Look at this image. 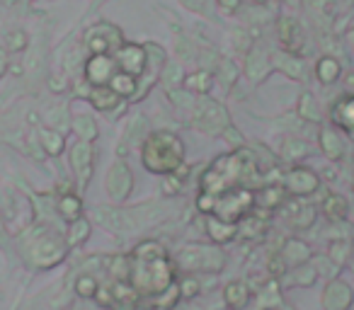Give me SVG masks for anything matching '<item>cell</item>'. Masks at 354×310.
<instances>
[{
	"instance_id": "ee69618b",
	"label": "cell",
	"mask_w": 354,
	"mask_h": 310,
	"mask_svg": "<svg viewBox=\"0 0 354 310\" xmlns=\"http://www.w3.org/2000/svg\"><path fill=\"white\" fill-rule=\"evenodd\" d=\"M315 279H318V271H315V267H310L308 262L294 267V281L299 286H313Z\"/></svg>"
},
{
	"instance_id": "ffe728a7",
	"label": "cell",
	"mask_w": 354,
	"mask_h": 310,
	"mask_svg": "<svg viewBox=\"0 0 354 310\" xmlns=\"http://www.w3.org/2000/svg\"><path fill=\"white\" fill-rule=\"evenodd\" d=\"M333 122L354 136V95H344L333 104Z\"/></svg>"
},
{
	"instance_id": "cb8c5ba5",
	"label": "cell",
	"mask_w": 354,
	"mask_h": 310,
	"mask_svg": "<svg viewBox=\"0 0 354 310\" xmlns=\"http://www.w3.org/2000/svg\"><path fill=\"white\" fill-rule=\"evenodd\" d=\"M143 141H146V119L133 117L127 128V136H124L122 146H119V155H124L131 146H141Z\"/></svg>"
},
{
	"instance_id": "9f6ffc18",
	"label": "cell",
	"mask_w": 354,
	"mask_h": 310,
	"mask_svg": "<svg viewBox=\"0 0 354 310\" xmlns=\"http://www.w3.org/2000/svg\"><path fill=\"white\" fill-rule=\"evenodd\" d=\"M6 240V228H3V223H0V242Z\"/></svg>"
},
{
	"instance_id": "7c38bea8",
	"label": "cell",
	"mask_w": 354,
	"mask_h": 310,
	"mask_svg": "<svg viewBox=\"0 0 354 310\" xmlns=\"http://www.w3.org/2000/svg\"><path fill=\"white\" fill-rule=\"evenodd\" d=\"M114 61H117V68L122 73L138 78L146 70V49L141 44H122L114 54Z\"/></svg>"
},
{
	"instance_id": "91938a15",
	"label": "cell",
	"mask_w": 354,
	"mask_h": 310,
	"mask_svg": "<svg viewBox=\"0 0 354 310\" xmlns=\"http://www.w3.org/2000/svg\"><path fill=\"white\" fill-rule=\"evenodd\" d=\"M352 250H354V247H352Z\"/></svg>"
},
{
	"instance_id": "f546056e",
	"label": "cell",
	"mask_w": 354,
	"mask_h": 310,
	"mask_svg": "<svg viewBox=\"0 0 354 310\" xmlns=\"http://www.w3.org/2000/svg\"><path fill=\"white\" fill-rule=\"evenodd\" d=\"M185 88L194 95H207L214 88V75L209 70H197V73L185 78Z\"/></svg>"
},
{
	"instance_id": "d4e9b609",
	"label": "cell",
	"mask_w": 354,
	"mask_h": 310,
	"mask_svg": "<svg viewBox=\"0 0 354 310\" xmlns=\"http://www.w3.org/2000/svg\"><path fill=\"white\" fill-rule=\"evenodd\" d=\"M207 233L212 235V240L223 245V242H231L238 235V228L236 223H223L216 216H207Z\"/></svg>"
},
{
	"instance_id": "8fae6325",
	"label": "cell",
	"mask_w": 354,
	"mask_h": 310,
	"mask_svg": "<svg viewBox=\"0 0 354 310\" xmlns=\"http://www.w3.org/2000/svg\"><path fill=\"white\" fill-rule=\"evenodd\" d=\"M117 73V61L109 54H93L85 64V80H88L93 88L100 85H109V80Z\"/></svg>"
},
{
	"instance_id": "f35d334b",
	"label": "cell",
	"mask_w": 354,
	"mask_h": 310,
	"mask_svg": "<svg viewBox=\"0 0 354 310\" xmlns=\"http://www.w3.org/2000/svg\"><path fill=\"white\" fill-rule=\"evenodd\" d=\"M216 70H218V78L223 80V85H226V88H233V85H236V80H238V66L233 64L231 59H223L221 56V61H218V66H216Z\"/></svg>"
},
{
	"instance_id": "b9f144b4",
	"label": "cell",
	"mask_w": 354,
	"mask_h": 310,
	"mask_svg": "<svg viewBox=\"0 0 354 310\" xmlns=\"http://www.w3.org/2000/svg\"><path fill=\"white\" fill-rule=\"evenodd\" d=\"M202 293V281L197 279V274H187L183 281H180V296L185 300H192Z\"/></svg>"
},
{
	"instance_id": "816d5d0a",
	"label": "cell",
	"mask_w": 354,
	"mask_h": 310,
	"mask_svg": "<svg viewBox=\"0 0 354 310\" xmlns=\"http://www.w3.org/2000/svg\"><path fill=\"white\" fill-rule=\"evenodd\" d=\"M8 68H10V59H8V51L0 46V78L8 73Z\"/></svg>"
},
{
	"instance_id": "52a82bcc",
	"label": "cell",
	"mask_w": 354,
	"mask_h": 310,
	"mask_svg": "<svg viewBox=\"0 0 354 310\" xmlns=\"http://www.w3.org/2000/svg\"><path fill=\"white\" fill-rule=\"evenodd\" d=\"M252 204H255V197L248 189L231 187L214 197V209L209 216H216L223 223H238L243 216L250 213Z\"/></svg>"
},
{
	"instance_id": "7bdbcfd3",
	"label": "cell",
	"mask_w": 354,
	"mask_h": 310,
	"mask_svg": "<svg viewBox=\"0 0 354 310\" xmlns=\"http://www.w3.org/2000/svg\"><path fill=\"white\" fill-rule=\"evenodd\" d=\"M349 242L347 240H335V242H330V255H328V260L333 262L335 267H342L344 262H347V257H349Z\"/></svg>"
},
{
	"instance_id": "4316f807",
	"label": "cell",
	"mask_w": 354,
	"mask_h": 310,
	"mask_svg": "<svg viewBox=\"0 0 354 310\" xmlns=\"http://www.w3.org/2000/svg\"><path fill=\"white\" fill-rule=\"evenodd\" d=\"M255 204H260L262 209H279L284 204V187L279 184H267L257 192Z\"/></svg>"
},
{
	"instance_id": "db71d44e",
	"label": "cell",
	"mask_w": 354,
	"mask_h": 310,
	"mask_svg": "<svg viewBox=\"0 0 354 310\" xmlns=\"http://www.w3.org/2000/svg\"><path fill=\"white\" fill-rule=\"evenodd\" d=\"M49 85H51V90H56V93H61V90H66V83H61V80H54V78L49 80Z\"/></svg>"
},
{
	"instance_id": "74e56055",
	"label": "cell",
	"mask_w": 354,
	"mask_h": 310,
	"mask_svg": "<svg viewBox=\"0 0 354 310\" xmlns=\"http://www.w3.org/2000/svg\"><path fill=\"white\" fill-rule=\"evenodd\" d=\"M281 155L286 160H301L308 155V143L301 141V138H286L284 146H281Z\"/></svg>"
},
{
	"instance_id": "680465c9",
	"label": "cell",
	"mask_w": 354,
	"mask_h": 310,
	"mask_svg": "<svg viewBox=\"0 0 354 310\" xmlns=\"http://www.w3.org/2000/svg\"><path fill=\"white\" fill-rule=\"evenodd\" d=\"M270 310H281V308H270Z\"/></svg>"
},
{
	"instance_id": "6f0895ef",
	"label": "cell",
	"mask_w": 354,
	"mask_h": 310,
	"mask_svg": "<svg viewBox=\"0 0 354 310\" xmlns=\"http://www.w3.org/2000/svg\"><path fill=\"white\" fill-rule=\"evenodd\" d=\"M252 3H257V6H262V3H267V0H252Z\"/></svg>"
},
{
	"instance_id": "9c48e42d",
	"label": "cell",
	"mask_w": 354,
	"mask_h": 310,
	"mask_svg": "<svg viewBox=\"0 0 354 310\" xmlns=\"http://www.w3.org/2000/svg\"><path fill=\"white\" fill-rule=\"evenodd\" d=\"M107 194L114 199V202H124L129 199L133 189V175H131V168H129L124 160H117V163L109 168L107 173Z\"/></svg>"
},
{
	"instance_id": "83f0119b",
	"label": "cell",
	"mask_w": 354,
	"mask_h": 310,
	"mask_svg": "<svg viewBox=\"0 0 354 310\" xmlns=\"http://www.w3.org/2000/svg\"><path fill=\"white\" fill-rule=\"evenodd\" d=\"M323 213L330 218V221H344L347 218V202H344L339 194H328L320 204Z\"/></svg>"
},
{
	"instance_id": "7402d4cb",
	"label": "cell",
	"mask_w": 354,
	"mask_h": 310,
	"mask_svg": "<svg viewBox=\"0 0 354 310\" xmlns=\"http://www.w3.org/2000/svg\"><path fill=\"white\" fill-rule=\"evenodd\" d=\"M320 151H323L330 160H342L344 143H342V136H339L333 126L320 128Z\"/></svg>"
},
{
	"instance_id": "f907efd6",
	"label": "cell",
	"mask_w": 354,
	"mask_h": 310,
	"mask_svg": "<svg viewBox=\"0 0 354 310\" xmlns=\"http://www.w3.org/2000/svg\"><path fill=\"white\" fill-rule=\"evenodd\" d=\"M223 138H226L228 143H233V146H243V136H241V131H238L236 126H228L226 131H223Z\"/></svg>"
},
{
	"instance_id": "ba28073f",
	"label": "cell",
	"mask_w": 354,
	"mask_h": 310,
	"mask_svg": "<svg viewBox=\"0 0 354 310\" xmlns=\"http://www.w3.org/2000/svg\"><path fill=\"white\" fill-rule=\"evenodd\" d=\"M122 44V30L109 25V22H97L85 32V46L90 49V54H109V51H117Z\"/></svg>"
},
{
	"instance_id": "9a60e30c",
	"label": "cell",
	"mask_w": 354,
	"mask_h": 310,
	"mask_svg": "<svg viewBox=\"0 0 354 310\" xmlns=\"http://www.w3.org/2000/svg\"><path fill=\"white\" fill-rule=\"evenodd\" d=\"M354 303L352 286L342 279H330L323 291V308L325 310H349Z\"/></svg>"
},
{
	"instance_id": "8d00e7d4",
	"label": "cell",
	"mask_w": 354,
	"mask_h": 310,
	"mask_svg": "<svg viewBox=\"0 0 354 310\" xmlns=\"http://www.w3.org/2000/svg\"><path fill=\"white\" fill-rule=\"evenodd\" d=\"M306 3V10L310 15H315L318 20H325L330 22L335 17V3L333 0H304Z\"/></svg>"
},
{
	"instance_id": "681fc988",
	"label": "cell",
	"mask_w": 354,
	"mask_h": 310,
	"mask_svg": "<svg viewBox=\"0 0 354 310\" xmlns=\"http://www.w3.org/2000/svg\"><path fill=\"white\" fill-rule=\"evenodd\" d=\"M267 269H270L272 276H284L286 274V264H284V260H281L279 255L270 257V264H267Z\"/></svg>"
},
{
	"instance_id": "d590c367",
	"label": "cell",
	"mask_w": 354,
	"mask_h": 310,
	"mask_svg": "<svg viewBox=\"0 0 354 310\" xmlns=\"http://www.w3.org/2000/svg\"><path fill=\"white\" fill-rule=\"evenodd\" d=\"M160 78H162V85L167 88V93H172V90H177V88H183V83H185L183 66H180V64H167L165 68H162Z\"/></svg>"
},
{
	"instance_id": "f5cc1de1",
	"label": "cell",
	"mask_w": 354,
	"mask_h": 310,
	"mask_svg": "<svg viewBox=\"0 0 354 310\" xmlns=\"http://www.w3.org/2000/svg\"><path fill=\"white\" fill-rule=\"evenodd\" d=\"M218 6L226 12H236L238 8H241V0H218Z\"/></svg>"
},
{
	"instance_id": "d6986e66",
	"label": "cell",
	"mask_w": 354,
	"mask_h": 310,
	"mask_svg": "<svg viewBox=\"0 0 354 310\" xmlns=\"http://www.w3.org/2000/svg\"><path fill=\"white\" fill-rule=\"evenodd\" d=\"M250 298H252V291L245 281H231V284H226V289H223V303L231 310H243L250 303Z\"/></svg>"
},
{
	"instance_id": "7a4b0ae2",
	"label": "cell",
	"mask_w": 354,
	"mask_h": 310,
	"mask_svg": "<svg viewBox=\"0 0 354 310\" xmlns=\"http://www.w3.org/2000/svg\"><path fill=\"white\" fill-rule=\"evenodd\" d=\"M17 245H20V252L27 260V264L35 267V269H51L68 255L66 238H61L54 228L44 226V223L27 228L17 240Z\"/></svg>"
},
{
	"instance_id": "e575fe53",
	"label": "cell",
	"mask_w": 354,
	"mask_h": 310,
	"mask_svg": "<svg viewBox=\"0 0 354 310\" xmlns=\"http://www.w3.org/2000/svg\"><path fill=\"white\" fill-rule=\"evenodd\" d=\"M73 131L78 133L83 141L93 143L95 138H97V124H95V119L88 117V114H78V117H73Z\"/></svg>"
},
{
	"instance_id": "277c9868",
	"label": "cell",
	"mask_w": 354,
	"mask_h": 310,
	"mask_svg": "<svg viewBox=\"0 0 354 310\" xmlns=\"http://www.w3.org/2000/svg\"><path fill=\"white\" fill-rule=\"evenodd\" d=\"M167 213L165 204H143V206L133 209H109V206H97L93 211L95 221L107 226L114 233H133L143 226H153V223L162 221Z\"/></svg>"
},
{
	"instance_id": "603a6c76",
	"label": "cell",
	"mask_w": 354,
	"mask_h": 310,
	"mask_svg": "<svg viewBox=\"0 0 354 310\" xmlns=\"http://www.w3.org/2000/svg\"><path fill=\"white\" fill-rule=\"evenodd\" d=\"M286 218H289L291 228H299V231H306V228L313 226L315 221V209L313 206H306V204L301 202H294L289 204V209H286Z\"/></svg>"
},
{
	"instance_id": "836d02e7",
	"label": "cell",
	"mask_w": 354,
	"mask_h": 310,
	"mask_svg": "<svg viewBox=\"0 0 354 310\" xmlns=\"http://www.w3.org/2000/svg\"><path fill=\"white\" fill-rule=\"evenodd\" d=\"M90 238V223L85 221L83 216L75 218L73 223H71L68 233H66V242H68V247H78L83 245L85 240Z\"/></svg>"
},
{
	"instance_id": "60d3db41",
	"label": "cell",
	"mask_w": 354,
	"mask_h": 310,
	"mask_svg": "<svg viewBox=\"0 0 354 310\" xmlns=\"http://www.w3.org/2000/svg\"><path fill=\"white\" fill-rule=\"evenodd\" d=\"M257 300H260L262 310L279 308V303H281V296H279V291H277V284H274V281H270V284H267L265 289L260 291V296H257Z\"/></svg>"
},
{
	"instance_id": "ac0fdd59",
	"label": "cell",
	"mask_w": 354,
	"mask_h": 310,
	"mask_svg": "<svg viewBox=\"0 0 354 310\" xmlns=\"http://www.w3.org/2000/svg\"><path fill=\"white\" fill-rule=\"evenodd\" d=\"M279 257L284 260L286 267L294 269V267L310 262V247L306 245L304 240H299V238H289V240H284V245H281Z\"/></svg>"
},
{
	"instance_id": "7dc6e473",
	"label": "cell",
	"mask_w": 354,
	"mask_h": 310,
	"mask_svg": "<svg viewBox=\"0 0 354 310\" xmlns=\"http://www.w3.org/2000/svg\"><path fill=\"white\" fill-rule=\"evenodd\" d=\"M183 6L197 15H212V0H183Z\"/></svg>"
},
{
	"instance_id": "f6af8a7d",
	"label": "cell",
	"mask_w": 354,
	"mask_h": 310,
	"mask_svg": "<svg viewBox=\"0 0 354 310\" xmlns=\"http://www.w3.org/2000/svg\"><path fill=\"white\" fill-rule=\"evenodd\" d=\"M109 271H112L114 281H129V257L117 255L109 260Z\"/></svg>"
},
{
	"instance_id": "e0dca14e",
	"label": "cell",
	"mask_w": 354,
	"mask_h": 310,
	"mask_svg": "<svg viewBox=\"0 0 354 310\" xmlns=\"http://www.w3.org/2000/svg\"><path fill=\"white\" fill-rule=\"evenodd\" d=\"M272 66H274V68H279L286 78L299 80V83H304V80H306V68H304V61H301V56L286 54V51H277V54H272Z\"/></svg>"
},
{
	"instance_id": "30bf717a",
	"label": "cell",
	"mask_w": 354,
	"mask_h": 310,
	"mask_svg": "<svg viewBox=\"0 0 354 310\" xmlns=\"http://www.w3.org/2000/svg\"><path fill=\"white\" fill-rule=\"evenodd\" d=\"M277 35H279L281 51L296 54V56L304 51L306 32H304V27L299 25V20H294V17H279V22H277Z\"/></svg>"
},
{
	"instance_id": "ab89813d",
	"label": "cell",
	"mask_w": 354,
	"mask_h": 310,
	"mask_svg": "<svg viewBox=\"0 0 354 310\" xmlns=\"http://www.w3.org/2000/svg\"><path fill=\"white\" fill-rule=\"evenodd\" d=\"M97 289H100V284L93 274H80L78 279H75V293L83 296V298H95Z\"/></svg>"
},
{
	"instance_id": "5b68a950",
	"label": "cell",
	"mask_w": 354,
	"mask_h": 310,
	"mask_svg": "<svg viewBox=\"0 0 354 310\" xmlns=\"http://www.w3.org/2000/svg\"><path fill=\"white\" fill-rule=\"evenodd\" d=\"M175 264L187 274H216L226 264V255L212 245H185L177 252Z\"/></svg>"
},
{
	"instance_id": "8992f818",
	"label": "cell",
	"mask_w": 354,
	"mask_h": 310,
	"mask_svg": "<svg viewBox=\"0 0 354 310\" xmlns=\"http://www.w3.org/2000/svg\"><path fill=\"white\" fill-rule=\"evenodd\" d=\"M192 126L202 133H209V136H216V133H223L228 126H231V114L223 107L221 102L212 97H197L192 107Z\"/></svg>"
},
{
	"instance_id": "4fadbf2b",
	"label": "cell",
	"mask_w": 354,
	"mask_h": 310,
	"mask_svg": "<svg viewBox=\"0 0 354 310\" xmlns=\"http://www.w3.org/2000/svg\"><path fill=\"white\" fill-rule=\"evenodd\" d=\"M71 165L75 170V177H78V184L85 187L93 177V165H95V153L93 146L88 141H80L71 148Z\"/></svg>"
},
{
	"instance_id": "c3c4849f",
	"label": "cell",
	"mask_w": 354,
	"mask_h": 310,
	"mask_svg": "<svg viewBox=\"0 0 354 310\" xmlns=\"http://www.w3.org/2000/svg\"><path fill=\"white\" fill-rule=\"evenodd\" d=\"M315 271H318V274H325V276H333L339 271V267H335L328 257H320V260H315Z\"/></svg>"
},
{
	"instance_id": "d6a6232c",
	"label": "cell",
	"mask_w": 354,
	"mask_h": 310,
	"mask_svg": "<svg viewBox=\"0 0 354 310\" xmlns=\"http://www.w3.org/2000/svg\"><path fill=\"white\" fill-rule=\"evenodd\" d=\"M109 88H112L119 97H133V93H136V88H138V80L133 78V75L119 70V73H114V78L109 80Z\"/></svg>"
},
{
	"instance_id": "5bb4252c",
	"label": "cell",
	"mask_w": 354,
	"mask_h": 310,
	"mask_svg": "<svg viewBox=\"0 0 354 310\" xmlns=\"http://www.w3.org/2000/svg\"><path fill=\"white\" fill-rule=\"evenodd\" d=\"M320 187V177L308 168H294L286 173V180H284V189L296 197H308L313 194L315 189Z\"/></svg>"
},
{
	"instance_id": "2e32d148",
	"label": "cell",
	"mask_w": 354,
	"mask_h": 310,
	"mask_svg": "<svg viewBox=\"0 0 354 310\" xmlns=\"http://www.w3.org/2000/svg\"><path fill=\"white\" fill-rule=\"evenodd\" d=\"M272 56L267 54L265 46L260 44H252L250 51L245 54V75L250 80H262L272 73Z\"/></svg>"
},
{
	"instance_id": "484cf974",
	"label": "cell",
	"mask_w": 354,
	"mask_h": 310,
	"mask_svg": "<svg viewBox=\"0 0 354 310\" xmlns=\"http://www.w3.org/2000/svg\"><path fill=\"white\" fill-rule=\"evenodd\" d=\"M342 68H339V61L333 59V56H323V59L315 64V75L323 85H333L335 80L339 78Z\"/></svg>"
},
{
	"instance_id": "1f68e13d",
	"label": "cell",
	"mask_w": 354,
	"mask_h": 310,
	"mask_svg": "<svg viewBox=\"0 0 354 310\" xmlns=\"http://www.w3.org/2000/svg\"><path fill=\"white\" fill-rule=\"evenodd\" d=\"M296 112H299V117L306 119V122H320V107H318V102H315V97L310 93H301L299 95Z\"/></svg>"
},
{
	"instance_id": "bcb514c9",
	"label": "cell",
	"mask_w": 354,
	"mask_h": 310,
	"mask_svg": "<svg viewBox=\"0 0 354 310\" xmlns=\"http://www.w3.org/2000/svg\"><path fill=\"white\" fill-rule=\"evenodd\" d=\"M30 39L22 30H12L6 35V51H25Z\"/></svg>"
},
{
	"instance_id": "11a10c76",
	"label": "cell",
	"mask_w": 354,
	"mask_h": 310,
	"mask_svg": "<svg viewBox=\"0 0 354 310\" xmlns=\"http://www.w3.org/2000/svg\"><path fill=\"white\" fill-rule=\"evenodd\" d=\"M347 46H349V51H352V56H354V27L347 32Z\"/></svg>"
},
{
	"instance_id": "4dcf8cb0",
	"label": "cell",
	"mask_w": 354,
	"mask_h": 310,
	"mask_svg": "<svg viewBox=\"0 0 354 310\" xmlns=\"http://www.w3.org/2000/svg\"><path fill=\"white\" fill-rule=\"evenodd\" d=\"M39 143L44 146L46 155H61V151L66 148V138L59 131H54V128H41Z\"/></svg>"
},
{
	"instance_id": "f1b7e54d",
	"label": "cell",
	"mask_w": 354,
	"mask_h": 310,
	"mask_svg": "<svg viewBox=\"0 0 354 310\" xmlns=\"http://www.w3.org/2000/svg\"><path fill=\"white\" fill-rule=\"evenodd\" d=\"M59 213L68 223H73L75 218H80V213H83V202H80L78 194H61V199H59Z\"/></svg>"
},
{
	"instance_id": "94428289",
	"label": "cell",
	"mask_w": 354,
	"mask_h": 310,
	"mask_svg": "<svg viewBox=\"0 0 354 310\" xmlns=\"http://www.w3.org/2000/svg\"><path fill=\"white\" fill-rule=\"evenodd\" d=\"M352 138H354V136H352Z\"/></svg>"
},
{
	"instance_id": "6da1fadb",
	"label": "cell",
	"mask_w": 354,
	"mask_h": 310,
	"mask_svg": "<svg viewBox=\"0 0 354 310\" xmlns=\"http://www.w3.org/2000/svg\"><path fill=\"white\" fill-rule=\"evenodd\" d=\"M175 281V264L158 240H146L129 255V284L136 296L153 298L170 291Z\"/></svg>"
},
{
	"instance_id": "44dd1931",
	"label": "cell",
	"mask_w": 354,
	"mask_h": 310,
	"mask_svg": "<svg viewBox=\"0 0 354 310\" xmlns=\"http://www.w3.org/2000/svg\"><path fill=\"white\" fill-rule=\"evenodd\" d=\"M88 99L95 104V109H100V112H114V109L122 104V97H119L117 93H114L109 85H100V88H90V95Z\"/></svg>"
},
{
	"instance_id": "3957f363",
	"label": "cell",
	"mask_w": 354,
	"mask_h": 310,
	"mask_svg": "<svg viewBox=\"0 0 354 310\" xmlns=\"http://www.w3.org/2000/svg\"><path fill=\"white\" fill-rule=\"evenodd\" d=\"M141 163L151 175H172L185 163L183 141L170 131H153L141 143Z\"/></svg>"
}]
</instances>
